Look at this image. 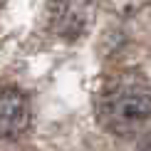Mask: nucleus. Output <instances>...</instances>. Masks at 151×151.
<instances>
[{
	"mask_svg": "<svg viewBox=\"0 0 151 151\" xmlns=\"http://www.w3.org/2000/svg\"><path fill=\"white\" fill-rule=\"evenodd\" d=\"M94 106L106 131L116 136L139 134L151 122V84L141 72H119L104 82Z\"/></svg>",
	"mask_w": 151,
	"mask_h": 151,
	"instance_id": "1",
	"label": "nucleus"
},
{
	"mask_svg": "<svg viewBox=\"0 0 151 151\" xmlns=\"http://www.w3.org/2000/svg\"><path fill=\"white\" fill-rule=\"evenodd\" d=\"M30 127V102L12 84H0V139H17Z\"/></svg>",
	"mask_w": 151,
	"mask_h": 151,
	"instance_id": "2",
	"label": "nucleus"
},
{
	"mask_svg": "<svg viewBox=\"0 0 151 151\" xmlns=\"http://www.w3.org/2000/svg\"><path fill=\"white\" fill-rule=\"evenodd\" d=\"M139 151H151V131L141 134V141H139Z\"/></svg>",
	"mask_w": 151,
	"mask_h": 151,
	"instance_id": "3",
	"label": "nucleus"
}]
</instances>
